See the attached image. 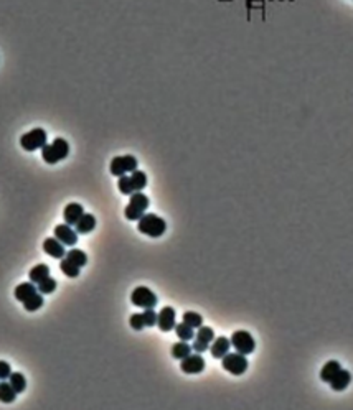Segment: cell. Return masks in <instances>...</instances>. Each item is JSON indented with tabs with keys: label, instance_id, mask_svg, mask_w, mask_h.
I'll list each match as a JSON object with an SVG mask.
<instances>
[{
	"label": "cell",
	"instance_id": "obj_20",
	"mask_svg": "<svg viewBox=\"0 0 353 410\" xmlns=\"http://www.w3.org/2000/svg\"><path fill=\"white\" fill-rule=\"evenodd\" d=\"M28 277H30V282L40 283L46 277H50V267L46 265V264H38V265H35L33 269L30 270Z\"/></svg>",
	"mask_w": 353,
	"mask_h": 410
},
{
	"label": "cell",
	"instance_id": "obj_8",
	"mask_svg": "<svg viewBox=\"0 0 353 410\" xmlns=\"http://www.w3.org/2000/svg\"><path fill=\"white\" fill-rule=\"evenodd\" d=\"M131 302H132V305L140 306V308H144V310L154 308V306L157 305V295L147 287H137V288L132 290Z\"/></svg>",
	"mask_w": 353,
	"mask_h": 410
},
{
	"label": "cell",
	"instance_id": "obj_13",
	"mask_svg": "<svg viewBox=\"0 0 353 410\" xmlns=\"http://www.w3.org/2000/svg\"><path fill=\"white\" fill-rule=\"evenodd\" d=\"M43 250L53 259H63L66 257V250H65V244H61L57 238H48L43 242Z\"/></svg>",
	"mask_w": 353,
	"mask_h": 410
},
{
	"label": "cell",
	"instance_id": "obj_11",
	"mask_svg": "<svg viewBox=\"0 0 353 410\" xmlns=\"http://www.w3.org/2000/svg\"><path fill=\"white\" fill-rule=\"evenodd\" d=\"M175 310L172 308V306H163V308L157 313V326H159V329L162 331H172V329H175Z\"/></svg>",
	"mask_w": 353,
	"mask_h": 410
},
{
	"label": "cell",
	"instance_id": "obj_17",
	"mask_svg": "<svg viewBox=\"0 0 353 410\" xmlns=\"http://www.w3.org/2000/svg\"><path fill=\"white\" fill-rule=\"evenodd\" d=\"M83 214H84V209H83L81 204H78V203H69L65 208V211H63V216H65L66 224H69V226L76 224Z\"/></svg>",
	"mask_w": 353,
	"mask_h": 410
},
{
	"label": "cell",
	"instance_id": "obj_34",
	"mask_svg": "<svg viewBox=\"0 0 353 410\" xmlns=\"http://www.w3.org/2000/svg\"><path fill=\"white\" fill-rule=\"evenodd\" d=\"M12 374V369H10V364L5 361H0V381H5L9 379Z\"/></svg>",
	"mask_w": 353,
	"mask_h": 410
},
{
	"label": "cell",
	"instance_id": "obj_33",
	"mask_svg": "<svg viewBox=\"0 0 353 410\" xmlns=\"http://www.w3.org/2000/svg\"><path fill=\"white\" fill-rule=\"evenodd\" d=\"M142 317L145 321V326H155L157 325V313L154 311V308H145Z\"/></svg>",
	"mask_w": 353,
	"mask_h": 410
},
{
	"label": "cell",
	"instance_id": "obj_22",
	"mask_svg": "<svg viewBox=\"0 0 353 410\" xmlns=\"http://www.w3.org/2000/svg\"><path fill=\"white\" fill-rule=\"evenodd\" d=\"M131 178V183H132V188H134V193L136 191H142L144 188L147 186V175L144 171H140V170H134L129 175Z\"/></svg>",
	"mask_w": 353,
	"mask_h": 410
},
{
	"label": "cell",
	"instance_id": "obj_23",
	"mask_svg": "<svg viewBox=\"0 0 353 410\" xmlns=\"http://www.w3.org/2000/svg\"><path fill=\"white\" fill-rule=\"evenodd\" d=\"M17 397V392L12 387L10 382H0V402L4 404H12Z\"/></svg>",
	"mask_w": 353,
	"mask_h": 410
},
{
	"label": "cell",
	"instance_id": "obj_10",
	"mask_svg": "<svg viewBox=\"0 0 353 410\" xmlns=\"http://www.w3.org/2000/svg\"><path fill=\"white\" fill-rule=\"evenodd\" d=\"M205 366H207V362L200 356V353L188 354V356L183 358L182 362H180V369H182L185 374H200L203 373Z\"/></svg>",
	"mask_w": 353,
	"mask_h": 410
},
{
	"label": "cell",
	"instance_id": "obj_12",
	"mask_svg": "<svg viewBox=\"0 0 353 410\" xmlns=\"http://www.w3.org/2000/svg\"><path fill=\"white\" fill-rule=\"evenodd\" d=\"M54 238L61 244H65V246L73 247L78 242V232L73 231L71 227H69V224H58L54 227Z\"/></svg>",
	"mask_w": 353,
	"mask_h": 410
},
{
	"label": "cell",
	"instance_id": "obj_2",
	"mask_svg": "<svg viewBox=\"0 0 353 410\" xmlns=\"http://www.w3.org/2000/svg\"><path fill=\"white\" fill-rule=\"evenodd\" d=\"M69 153V145L65 139H54L53 144H46L43 148H42V159L50 163V165H54L61 162L63 159H66Z\"/></svg>",
	"mask_w": 353,
	"mask_h": 410
},
{
	"label": "cell",
	"instance_id": "obj_28",
	"mask_svg": "<svg viewBox=\"0 0 353 410\" xmlns=\"http://www.w3.org/2000/svg\"><path fill=\"white\" fill-rule=\"evenodd\" d=\"M66 257L71 260V262H75L76 265H80V267H84L86 264H88V256L84 254L83 250L80 249H71V250H68V254Z\"/></svg>",
	"mask_w": 353,
	"mask_h": 410
},
{
	"label": "cell",
	"instance_id": "obj_29",
	"mask_svg": "<svg viewBox=\"0 0 353 410\" xmlns=\"http://www.w3.org/2000/svg\"><path fill=\"white\" fill-rule=\"evenodd\" d=\"M36 287H38V291H40L42 295H50L57 290V280L51 279V277H46L40 283H36Z\"/></svg>",
	"mask_w": 353,
	"mask_h": 410
},
{
	"label": "cell",
	"instance_id": "obj_18",
	"mask_svg": "<svg viewBox=\"0 0 353 410\" xmlns=\"http://www.w3.org/2000/svg\"><path fill=\"white\" fill-rule=\"evenodd\" d=\"M75 227H76L78 234H88L96 227V218H94L92 214H88V212H84V214L80 218V221L75 224Z\"/></svg>",
	"mask_w": 353,
	"mask_h": 410
},
{
	"label": "cell",
	"instance_id": "obj_16",
	"mask_svg": "<svg viewBox=\"0 0 353 410\" xmlns=\"http://www.w3.org/2000/svg\"><path fill=\"white\" fill-rule=\"evenodd\" d=\"M13 294H15V298L23 303L25 300H28L30 297H33L35 294H38V287H35L33 282H23V283H20V285H17V288H15Z\"/></svg>",
	"mask_w": 353,
	"mask_h": 410
},
{
	"label": "cell",
	"instance_id": "obj_5",
	"mask_svg": "<svg viewBox=\"0 0 353 410\" xmlns=\"http://www.w3.org/2000/svg\"><path fill=\"white\" fill-rule=\"evenodd\" d=\"M20 145L27 152H35L38 148H43L46 145V132L40 127H36L27 133H23L20 137Z\"/></svg>",
	"mask_w": 353,
	"mask_h": 410
},
{
	"label": "cell",
	"instance_id": "obj_15",
	"mask_svg": "<svg viewBox=\"0 0 353 410\" xmlns=\"http://www.w3.org/2000/svg\"><path fill=\"white\" fill-rule=\"evenodd\" d=\"M350 382H351V374L348 373L347 369H340L339 373L335 374L333 379L328 382V384H330V387L335 392H342V391H345V389L348 387Z\"/></svg>",
	"mask_w": 353,
	"mask_h": 410
},
{
	"label": "cell",
	"instance_id": "obj_21",
	"mask_svg": "<svg viewBox=\"0 0 353 410\" xmlns=\"http://www.w3.org/2000/svg\"><path fill=\"white\" fill-rule=\"evenodd\" d=\"M60 269H61L63 274L66 275V277L75 279V277H78V275H80V269H81V267L76 265L75 262H71V260H69L68 257H63L61 262H60Z\"/></svg>",
	"mask_w": 353,
	"mask_h": 410
},
{
	"label": "cell",
	"instance_id": "obj_1",
	"mask_svg": "<svg viewBox=\"0 0 353 410\" xmlns=\"http://www.w3.org/2000/svg\"><path fill=\"white\" fill-rule=\"evenodd\" d=\"M137 229L139 232L148 236V238H162L167 231V223L163 218L148 212V214H144L139 219Z\"/></svg>",
	"mask_w": 353,
	"mask_h": 410
},
{
	"label": "cell",
	"instance_id": "obj_30",
	"mask_svg": "<svg viewBox=\"0 0 353 410\" xmlns=\"http://www.w3.org/2000/svg\"><path fill=\"white\" fill-rule=\"evenodd\" d=\"M183 321L192 328H200L203 325V317L197 311H185L183 313Z\"/></svg>",
	"mask_w": 353,
	"mask_h": 410
},
{
	"label": "cell",
	"instance_id": "obj_25",
	"mask_svg": "<svg viewBox=\"0 0 353 410\" xmlns=\"http://www.w3.org/2000/svg\"><path fill=\"white\" fill-rule=\"evenodd\" d=\"M188 354H192V346L187 341H180V343H175L174 346H172V356H174L175 359L182 361L183 358L188 356Z\"/></svg>",
	"mask_w": 353,
	"mask_h": 410
},
{
	"label": "cell",
	"instance_id": "obj_31",
	"mask_svg": "<svg viewBox=\"0 0 353 410\" xmlns=\"http://www.w3.org/2000/svg\"><path fill=\"white\" fill-rule=\"evenodd\" d=\"M117 188H119V191L122 194H127L131 196L134 193V188H132V183H131V178L127 175H122L119 177V181H117Z\"/></svg>",
	"mask_w": 353,
	"mask_h": 410
},
{
	"label": "cell",
	"instance_id": "obj_3",
	"mask_svg": "<svg viewBox=\"0 0 353 410\" xmlns=\"http://www.w3.org/2000/svg\"><path fill=\"white\" fill-rule=\"evenodd\" d=\"M148 204H151V201H148V198L142 191L132 193L131 194V201L124 209V216L127 218L129 221H139L140 218L145 214Z\"/></svg>",
	"mask_w": 353,
	"mask_h": 410
},
{
	"label": "cell",
	"instance_id": "obj_27",
	"mask_svg": "<svg viewBox=\"0 0 353 410\" xmlns=\"http://www.w3.org/2000/svg\"><path fill=\"white\" fill-rule=\"evenodd\" d=\"M43 295L38 291V294H35L33 297H30L28 300L23 302V308H25L27 311H36V310H40L42 306H43Z\"/></svg>",
	"mask_w": 353,
	"mask_h": 410
},
{
	"label": "cell",
	"instance_id": "obj_7",
	"mask_svg": "<svg viewBox=\"0 0 353 410\" xmlns=\"http://www.w3.org/2000/svg\"><path fill=\"white\" fill-rule=\"evenodd\" d=\"M109 170H111L114 177L127 175V173H132L134 170H137V159L132 155L114 157V159L111 160V165H109Z\"/></svg>",
	"mask_w": 353,
	"mask_h": 410
},
{
	"label": "cell",
	"instance_id": "obj_26",
	"mask_svg": "<svg viewBox=\"0 0 353 410\" xmlns=\"http://www.w3.org/2000/svg\"><path fill=\"white\" fill-rule=\"evenodd\" d=\"M9 382L12 384V387L15 389V392H17V394H22L23 391L27 389V379H25V376H23L22 373H12L10 377H9Z\"/></svg>",
	"mask_w": 353,
	"mask_h": 410
},
{
	"label": "cell",
	"instance_id": "obj_6",
	"mask_svg": "<svg viewBox=\"0 0 353 410\" xmlns=\"http://www.w3.org/2000/svg\"><path fill=\"white\" fill-rule=\"evenodd\" d=\"M230 341H231V346L234 349H236L238 353H241V354H246V356L256 349L254 338L245 329L234 331V333L231 335V338H230Z\"/></svg>",
	"mask_w": 353,
	"mask_h": 410
},
{
	"label": "cell",
	"instance_id": "obj_32",
	"mask_svg": "<svg viewBox=\"0 0 353 410\" xmlns=\"http://www.w3.org/2000/svg\"><path fill=\"white\" fill-rule=\"evenodd\" d=\"M129 325L132 326V329H137V331L142 329L145 326V321H144L142 313H134V315H132V317L129 318Z\"/></svg>",
	"mask_w": 353,
	"mask_h": 410
},
{
	"label": "cell",
	"instance_id": "obj_4",
	"mask_svg": "<svg viewBox=\"0 0 353 410\" xmlns=\"http://www.w3.org/2000/svg\"><path fill=\"white\" fill-rule=\"evenodd\" d=\"M221 366L225 370H228L233 376H241L246 373L249 362L246 359V354L241 353H228L221 358Z\"/></svg>",
	"mask_w": 353,
	"mask_h": 410
},
{
	"label": "cell",
	"instance_id": "obj_19",
	"mask_svg": "<svg viewBox=\"0 0 353 410\" xmlns=\"http://www.w3.org/2000/svg\"><path fill=\"white\" fill-rule=\"evenodd\" d=\"M340 369H342V366H340L339 361H328V362H325L322 370H320V379H322L324 382H330L333 377H335V374L339 373Z\"/></svg>",
	"mask_w": 353,
	"mask_h": 410
},
{
	"label": "cell",
	"instance_id": "obj_14",
	"mask_svg": "<svg viewBox=\"0 0 353 410\" xmlns=\"http://www.w3.org/2000/svg\"><path fill=\"white\" fill-rule=\"evenodd\" d=\"M230 348H231V341L228 338L225 336H219V338H215L213 343L210 346V351H211V356L215 359H221L225 354L230 353Z\"/></svg>",
	"mask_w": 353,
	"mask_h": 410
},
{
	"label": "cell",
	"instance_id": "obj_9",
	"mask_svg": "<svg viewBox=\"0 0 353 410\" xmlns=\"http://www.w3.org/2000/svg\"><path fill=\"white\" fill-rule=\"evenodd\" d=\"M215 340V331L211 329L210 326H200L198 328V333L195 335V341H193V346L192 349L195 353H205L207 349H210V343H213Z\"/></svg>",
	"mask_w": 353,
	"mask_h": 410
},
{
	"label": "cell",
	"instance_id": "obj_24",
	"mask_svg": "<svg viewBox=\"0 0 353 410\" xmlns=\"http://www.w3.org/2000/svg\"><path fill=\"white\" fill-rule=\"evenodd\" d=\"M175 333L182 341H190L195 338V328H192L190 325H187L185 321H182V323H178V325H175Z\"/></svg>",
	"mask_w": 353,
	"mask_h": 410
}]
</instances>
